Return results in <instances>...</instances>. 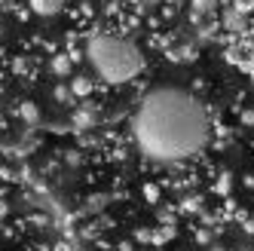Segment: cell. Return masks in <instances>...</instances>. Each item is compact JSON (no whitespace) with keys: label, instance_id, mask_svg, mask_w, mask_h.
Wrapping results in <instances>:
<instances>
[{"label":"cell","instance_id":"6","mask_svg":"<svg viewBox=\"0 0 254 251\" xmlns=\"http://www.w3.org/2000/svg\"><path fill=\"white\" fill-rule=\"evenodd\" d=\"M3 123H6V120H3V114H0V129H3Z\"/></svg>","mask_w":254,"mask_h":251},{"label":"cell","instance_id":"3","mask_svg":"<svg viewBox=\"0 0 254 251\" xmlns=\"http://www.w3.org/2000/svg\"><path fill=\"white\" fill-rule=\"evenodd\" d=\"M31 9L37 12V15H59L62 6H64V0H28Z\"/></svg>","mask_w":254,"mask_h":251},{"label":"cell","instance_id":"4","mask_svg":"<svg viewBox=\"0 0 254 251\" xmlns=\"http://www.w3.org/2000/svg\"><path fill=\"white\" fill-rule=\"evenodd\" d=\"M52 67H56V70H59V74H64V70H67L70 64H67V59H56V64H52Z\"/></svg>","mask_w":254,"mask_h":251},{"label":"cell","instance_id":"5","mask_svg":"<svg viewBox=\"0 0 254 251\" xmlns=\"http://www.w3.org/2000/svg\"><path fill=\"white\" fill-rule=\"evenodd\" d=\"M22 117H28V120H37V111H34L31 104H25V107H22Z\"/></svg>","mask_w":254,"mask_h":251},{"label":"cell","instance_id":"1","mask_svg":"<svg viewBox=\"0 0 254 251\" xmlns=\"http://www.w3.org/2000/svg\"><path fill=\"white\" fill-rule=\"evenodd\" d=\"M132 132L144 156L156 163H178L205 147L211 120L202 101L187 89L156 86L141 98Z\"/></svg>","mask_w":254,"mask_h":251},{"label":"cell","instance_id":"2","mask_svg":"<svg viewBox=\"0 0 254 251\" xmlns=\"http://www.w3.org/2000/svg\"><path fill=\"white\" fill-rule=\"evenodd\" d=\"M86 59L92 64V70L104 83H129L144 70V56L141 49L117 34H95L86 43Z\"/></svg>","mask_w":254,"mask_h":251}]
</instances>
